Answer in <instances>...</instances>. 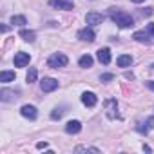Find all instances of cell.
<instances>
[{"instance_id": "cell-1", "label": "cell", "mask_w": 154, "mask_h": 154, "mask_svg": "<svg viewBox=\"0 0 154 154\" xmlns=\"http://www.w3.org/2000/svg\"><path fill=\"white\" fill-rule=\"evenodd\" d=\"M109 15H111L112 22H114L118 27H122V29H127V27H132V26H134V18H132L129 13H125V11H120V9H116V8H111V9H109Z\"/></svg>"}, {"instance_id": "cell-2", "label": "cell", "mask_w": 154, "mask_h": 154, "mask_svg": "<svg viewBox=\"0 0 154 154\" xmlns=\"http://www.w3.org/2000/svg\"><path fill=\"white\" fill-rule=\"evenodd\" d=\"M67 63H69V58H67L63 53H54V54H51V56H49V60H47V65H49L51 69L65 67Z\"/></svg>"}, {"instance_id": "cell-3", "label": "cell", "mask_w": 154, "mask_h": 154, "mask_svg": "<svg viewBox=\"0 0 154 154\" xmlns=\"http://www.w3.org/2000/svg\"><path fill=\"white\" fill-rule=\"evenodd\" d=\"M105 109H107V116L109 118H120V114H118V103H116V100L114 98H109V100H105Z\"/></svg>"}, {"instance_id": "cell-4", "label": "cell", "mask_w": 154, "mask_h": 154, "mask_svg": "<svg viewBox=\"0 0 154 154\" xmlns=\"http://www.w3.org/2000/svg\"><path fill=\"white\" fill-rule=\"evenodd\" d=\"M49 4H51L54 9H63V11H71V9L74 8L72 0H51Z\"/></svg>"}, {"instance_id": "cell-5", "label": "cell", "mask_w": 154, "mask_h": 154, "mask_svg": "<svg viewBox=\"0 0 154 154\" xmlns=\"http://www.w3.org/2000/svg\"><path fill=\"white\" fill-rule=\"evenodd\" d=\"M29 60H31V56H29V53H24V51H20V53H17L15 54V67H26L27 63H29Z\"/></svg>"}, {"instance_id": "cell-6", "label": "cell", "mask_w": 154, "mask_h": 154, "mask_svg": "<svg viewBox=\"0 0 154 154\" xmlns=\"http://www.w3.org/2000/svg\"><path fill=\"white\" fill-rule=\"evenodd\" d=\"M40 87H42L44 93H51V91H54L58 87V80H54V78H44L40 82Z\"/></svg>"}, {"instance_id": "cell-7", "label": "cell", "mask_w": 154, "mask_h": 154, "mask_svg": "<svg viewBox=\"0 0 154 154\" xmlns=\"http://www.w3.org/2000/svg\"><path fill=\"white\" fill-rule=\"evenodd\" d=\"M152 127H154V116L147 118L145 122H140V123H138V127H136V131H138V132H141V134H147Z\"/></svg>"}, {"instance_id": "cell-8", "label": "cell", "mask_w": 154, "mask_h": 154, "mask_svg": "<svg viewBox=\"0 0 154 154\" xmlns=\"http://www.w3.org/2000/svg\"><path fill=\"white\" fill-rule=\"evenodd\" d=\"M105 20V17L102 15V13H87V17H85V22L89 24V26H98V24H102Z\"/></svg>"}, {"instance_id": "cell-9", "label": "cell", "mask_w": 154, "mask_h": 154, "mask_svg": "<svg viewBox=\"0 0 154 154\" xmlns=\"http://www.w3.org/2000/svg\"><path fill=\"white\" fill-rule=\"evenodd\" d=\"M94 31L91 29V27H84V29H80L78 31V38L80 40H84V42H94Z\"/></svg>"}, {"instance_id": "cell-10", "label": "cell", "mask_w": 154, "mask_h": 154, "mask_svg": "<svg viewBox=\"0 0 154 154\" xmlns=\"http://www.w3.org/2000/svg\"><path fill=\"white\" fill-rule=\"evenodd\" d=\"M82 103L85 105V107H94L96 103H98V98H96V94L94 93H84L82 94Z\"/></svg>"}, {"instance_id": "cell-11", "label": "cell", "mask_w": 154, "mask_h": 154, "mask_svg": "<svg viewBox=\"0 0 154 154\" xmlns=\"http://www.w3.org/2000/svg\"><path fill=\"white\" fill-rule=\"evenodd\" d=\"M82 131V123L78 122V120H71V122H67V125H65V132H69V134H76V132H80Z\"/></svg>"}, {"instance_id": "cell-12", "label": "cell", "mask_w": 154, "mask_h": 154, "mask_svg": "<svg viewBox=\"0 0 154 154\" xmlns=\"http://www.w3.org/2000/svg\"><path fill=\"white\" fill-rule=\"evenodd\" d=\"M98 60L102 62V63H111V51H109V47H103V49H98Z\"/></svg>"}, {"instance_id": "cell-13", "label": "cell", "mask_w": 154, "mask_h": 154, "mask_svg": "<svg viewBox=\"0 0 154 154\" xmlns=\"http://www.w3.org/2000/svg\"><path fill=\"white\" fill-rule=\"evenodd\" d=\"M20 112H22V116H26V118H29V120H35L36 118V107H33V105H24L22 109H20Z\"/></svg>"}, {"instance_id": "cell-14", "label": "cell", "mask_w": 154, "mask_h": 154, "mask_svg": "<svg viewBox=\"0 0 154 154\" xmlns=\"http://www.w3.org/2000/svg\"><path fill=\"white\" fill-rule=\"evenodd\" d=\"M15 78H17L15 71H2V72H0V82H2V84H9Z\"/></svg>"}, {"instance_id": "cell-15", "label": "cell", "mask_w": 154, "mask_h": 154, "mask_svg": "<svg viewBox=\"0 0 154 154\" xmlns=\"http://www.w3.org/2000/svg\"><path fill=\"white\" fill-rule=\"evenodd\" d=\"M116 63H118V67H129L132 63V56L131 54H122V56H118Z\"/></svg>"}, {"instance_id": "cell-16", "label": "cell", "mask_w": 154, "mask_h": 154, "mask_svg": "<svg viewBox=\"0 0 154 154\" xmlns=\"http://www.w3.org/2000/svg\"><path fill=\"white\" fill-rule=\"evenodd\" d=\"M20 38L31 44V42H35L36 35H35V31H27V29H22V31H20Z\"/></svg>"}, {"instance_id": "cell-17", "label": "cell", "mask_w": 154, "mask_h": 154, "mask_svg": "<svg viewBox=\"0 0 154 154\" xmlns=\"http://www.w3.org/2000/svg\"><path fill=\"white\" fill-rule=\"evenodd\" d=\"M132 38H134V40H138V42H145V44H150V38H149V33H147V31H136Z\"/></svg>"}, {"instance_id": "cell-18", "label": "cell", "mask_w": 154, "mask_h": 154, "mask_svg": "<svg viewBox=\"0 0 154 154\" xmlns=\"http://www.w3.org/2000/svg\"><path fill=\"white\" fill-rule=\"evenodd\" d=\"M0 98H2L4 102H9V100H17V93H15V91H8V89H2V93H0Z\"/></svg>"}, {"instance_id": "cell-19", "label": "cell", "mask_w": 154, "mask_h": 154, "mask_svg": "<svg viewBox=\"0 0 154 154\" xmlns=\"http://www.w3.org/2000/svg\"><path fill=\"white\" fill-rule=\"evenodd\" d=\"M78 63H80V67H85V69H87V67L93 65V56H91V54H84Z\"/></svg>"}, {"instance_id": "cell-20", "label": "cell", "mask_w": 154, "mask_h": 154, "mask_svg": "<svg viewBox=\"0 0 154 154\" xmlns=\"http://www.w3.org/2000/svg\"><path fill=\"white\" fill-rule=\"evenodd\" d=\"M36 76H38L36 69H35V67H31V69L27 71V74H26V80H27V84H33V82H36Z\"/></svg>"}, {"instance_id": "cell-21", "label": "cell", "mask_w": 154, "mask_h": 154, "mask_svg": "<svg viewBox=\"0 0 154 154\" xmlns=\"http://www.w3.org/2000/svg\"><path fill=\"white\" fill-rule=\"evenodd\" d=\"M11 24L13 26H24V24H27V20H26V17L17 15V17H11Z\"/></svg>"}, {"instance_id": "cell-22", "label": "cell", "mask_w": 154, "mask_h": 154, "mask_svg": "<svg viewBox=\"0 0 154 154\" xmlns=\"http://www.w3.org/2000/svg\"><path fill=\"white\" fill-rule=\"evenodd\" d=\"M74 150L76 152H100V149H96V147H76Z\"/></svg>"}, {"instance_id": "cell-23", "label": "cell", "mask_w": 154, "mask_h": 154, "mask_svg": "<svg viewBox=\"0 0 154 154\" xmlns=\"http://www.w3.org/2000/svg\"><path fill=\"white\" fill-rule=\"evenodd\" d=\"M62 114H63V111H62V109H54V111L51 112V120H60V118H62Z\"/></svg>"}, {"instance_id": "cell-24", "label": "cell", "mask_w": 154, "mask_h": 154, "mask_svg": "<svg viewBox=\"0 0 154 154\" xmlns=\"http://www.w3.org/2000/svg\"><path fill=\"white\" fill-rule=\"evenodd\" d=\"M100 78H102V82H109V80H112V78H114V74H111V72H107V74H102V76H100Z\"/></svg>"}, {"instance_id": "cell-25", "label": "cell", "mask_w": 154, "mask_h": 154, "mask_svg": "<svg viewBox=\"0 0 154 154\" xmlns=\"http://www.w3.org/2000/svg\"><path fill=\"white\" fill-rule=\"evenodd\" d=\"M145 31H147V33L154 38V24H147V29H145Z\"/></svg>"}, {"instance_id": "cell-26", "label": "cell", "mask_w": 154, "mask_h": 154, "mask_svg": "<svg viewBox=\"0 0 154 154\" xmlns=\"http://www.w3.org/2000/svg\"><path fill=\"white\" fill-rule=\"evenodd\" d=\"M36 149H47V141H40V143L36 145Z\"/></svg>"}, {"instance_id": "cell-27", "label": "cell", "mask_w": 154, "mask_h": 154, "mask_svg": "<svg viewBox=\"0 0 154 154\" xmlns=\"http://www.w3.org/2000/svg\"><path fill=\"white\" fill-rule=\"evenodd\" d=\"M145 85H147V87H149V89H152V91H154V82H147V84H145Z\"/></svg>"}, {"instance_id": "cell-28", "label": "cell", "mask_w": 154, "mask_h": 154, "mask_svg": "<svg viewBox=\"0 0 154 154\" xmlns=\"http://www.w3.org/2000/svg\"><path fill=\"white\" fill-rule=\"evenodd\" d=\"M125 78H127V80H132V78H134V76H132L131 72H125Z\"/></svg>"}, {"instance_id": "cell-29", "label": "cell", "mask_w": 154, "mask_h": 154, "mask_svg": "<svg viewBox=\"0 0 154 154\" xmlns=\"http://www.w3.org/2000/svg\"><path fill=\"white\" fill-rule=\"evenodd\" d=\"M132 2H136V4H141V2H143V0H132Z\"/></svg>"}]
</instances>
